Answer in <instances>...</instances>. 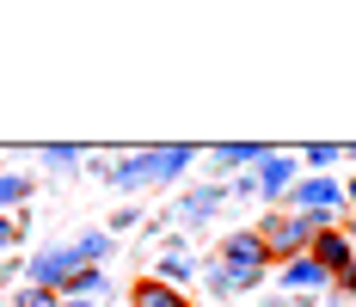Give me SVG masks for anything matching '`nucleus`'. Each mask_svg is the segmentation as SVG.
<instances>
[{"label":"nucleus","mask_w":356,"mask_h":307,"mask_svg":"<svg viewBox=\"0 0 356 307\" xmlns=\"http://www.w3.org/2000/svg\"><path fill=\"white\" fill-rule=\"evenodd\" d=\"M264 307H289V301H264Z\"/></svg>","instance_id":"4be33fe9"},{"label":"nucleus","mask_w":356,"mask_h":307,"mask_svg":"<svg viewBox=\"0 0 356 307\" xmlns=\"http://www.w3.org/2000/svg\"><path fill=\"white\" fill-rule=\"evenodd\" d=\"M295 178H301V154H264L258 166H252V184H258V197H270V203H283L289 191H295Z\"/></svg>","instance_id":"39448f33"},{"label":"nucleus","mask_w":356,"mask_h":307,"mask_svg":"<svg viewBox=\"0 0 356 307\" xmlns=\"http://www.w3.org/2000/svg\"><path fill=\"white\" fill-rule=\"evenodd\" d=\"M264 154H270V148H264V141H234V148H215L209 160L221 172H227V178H240V172H252L258 166V160H264Z\"/></svg>","instance_id":"1a4fd4ad"},{"label":"nucleus","mask_w":356,"mask_h":307,"mask_svg":"<svg viewBox=\"0 0 356 307\" xmlns=\"http://www.w3.org/2000/svg\"><path fill=\"white\" fill-rule=\"evenodd\" d=\"M56 307H99V301H80V295H62Z\"/></svg>","instance_id":"aec40b11"},{"label":"nucleus","mask_w":356,"mask_h":307,"mask_svg":"<svg viewBox=\"0 0 356 307\" xmlns=\"http://www.w3.org/2000/svg\"><path fill=\"white\" fill-rule=\"evenodd\" d=\"M277 283H283V289H332V276L314 265V252H307V258H289V265H277Z\"/></svg>","instance_id":"9d476101"},{"label":"nucleus","mask_w":356,"mask_h":307,"mask_svg":"<svg viewBox=\"0 0 356 307\" xmlns=\"http://www.w3.org/2000/svg\"><path fill=\"white\" fill-rule=\"evenodd\" d=\"M221 197H227V184H215V191H197V197L184 203V215H209V209L221 203Z\"/></svg>","instance_id":"dca6fc26"},{"label":"nucleus","mask_w":356,"mask_h":307,"mask_svg":"<svg viewBox=\"0 0 356 307\" xmlns=\"http://www.w3.org/2000/svg\"><path fill=\"white\" fill-rule=\"evenodd\" d=\"M264 271H270V252H264L258 228H234V234L221 239L215 265H209V289L240 295V289H258V276H264Z\"/></svg>","instance_id":"f257e3e1"},{"label":"nucleus","mask_w":356,"mask_h":307,"mask_svg":"<svg viewBox=\"0 0 356 307\" xmlns=\"http://www.w3.org/2000/svg\"><path fill=\"white\" fill-rule=\"evenodd\" d=\"M338 160H344V148H332V141H314V148L301 154V172H332Z\"/></svg>","instance_id":"4468645a"},{"label":"nucleus","mask_w":356,"mask_h":307,"mask_svg":"<svg viewBox=\"0 0 356 307\" xmlns=\"http://www.w3.org/2000/svg\"><path fill=\"white\" fill-rule=\"evenodd\" d=\"M314 265H320L332 283H338V276H350V271H356V239L344 234V228H325V234L314 239Z\"/></svg>","instance_id":"0eeeda50"},{"label":"nucleus","mask_w":356,"mask_h":307,"mask_svg":"<svg viewBox=\"0 0 356 307\" xmlns=\"http://www.w3.org/2000/svg\"><path fill=\"white\" fill-rule=\"evenodd\" d=\"M160 283H172V289H184V283H191V276H197V265H191V258H184V252H166V258H160Z\"/></svg>","instance_id":"ddd939ff"},{"label":"nucleus","mask_w":356,"mask_h":307,"mask_svg":"<svg viewBox=\"0 0 356 307\" xmlns=\"http://www.w3.org/2000/svg\"><path fill=\"white\" fill-rule=\"evenodd\" d=\"M13 239H19V221H13V215H0V252H6Z\"/></svg>","instance_id":"a211bd4d"},{"label":"nucleus","mask_w":356,"mask_h":307,"mask_svg":"<svg viewBox=\"0 0 356 307\" xmlns=\"http://www.w3.org/2000/svg\"><path fill=\"white\" fill-rule=\"evenodd\" d=\"M338 289H344V295L356 301V271H350V276H338Z\"/></svg>","instance_id":"6ab92c4d"},{"label":"nucleus","mask_w":356,"mask_h":307,"mask_svg":"<svg viewBox=\"0 0 356 307\" xmlns=\"http://www.w3.org/2000/svg\"><path fill=\"white\" fill-rule=\"evenodd\" d=\"M62 295H80V301H99L105 295V265H86V271H74L62 283Z\"/></svg>","instance_id":"9b49d317"},{"label":"nucleus","mask_w":356,"mask_h":307,"mask_svg":"<svg viewBox=\"0 0 356 307\" xmlns=\"http://www.w3.org/2000/svg\"><path fill=\"white\" fill-rule=\"evenodd\" d=\"M74 271H86V258H80L74 246H56V252H37V258H31V276H25V283H31V289H56V295H62V283H68Z\"/></svg>","instance_id":"423d86ee"},{"label":"nucleus","mask_w":356,"mask_h":307,"mask_svg":"<svg viewBox=\"0 0 356 307\" xmlns=\"http://www.w3.org/2000/svg\"><path fill=\"white\" fill-rule=\"evenodd\" d=\"M74 160H80V148H49L43 154V166H74Z\"/></svg>","instance_id":"f3484780"},{"label":"nucleus","mask_w":356,"mask_h":307,"mask_svg":"<svg viewBox=\"0 0 356 307\" xmlns=\"http://www.w3.org/2000/svg\"><path fill=\"white\" fill-rule=\"evenodd\" d=\"M129 307H191V295L160 276H142V283H129Z\"/></svg>","instance_id":"6e6552de"},{"label":"nucleus","mask_w":356,"mask_h":307,"mask_svg":"<svg viewBox=\"0 0 356 307\" xmlns=\"http://www.w3.org/2000/svg\"><path fill=\"white\" fill-rule=\"evenodd\" d=\"M56 301H62L56 289H31V283H25L19 295H13V307H56Z\"/></svg>","instance_id":"2eb2a0df"},{"label":"nucleus","mask_w":356,"mask_h":307,"mask_svg":"<svg viewBox=\"0 0 356 307\" xmlns=\"http://www.w3.org/2000/svg\"><path fill=\"white\" fill-rule=\"evenodd\" d=\"M283 209H301V215H320L338 228V215H344V184L332 178V172H301L295 178V191L283 197Z\"/></svg>","instance_id":"20e7f679"},{"label":"nucleus","mask_w":356,"mask_h":307,"mask_svg":"<svg viewBox=\"0 0 356 307\" xmlns=\"http://www.w3.org/2000/svg\"><path fill=\"white\" fill-rule=\"evenodd\" d=\"M197 166V148H154V154H129V160H111L117 191H154V184H172Z\"/></svg>","instance_id":"7ed1b4c3"},{"label":"nucleus","mask_w":356,"mask_h":307,"mask_svg":"<svg viewBox=\"0 0 356 307\" xmlns=\"http://www.w3.org/2000/svg\"><path fill=\"white\" fill-rule=\"evenodd\" d=\"M31 178H25V172H0V215H6V209H19V203H31Z\"/></svg>","instance_id":"f8f14e48"},{"label":"nucleus","mask_w":356,"mask_h":307,"mask_svg":"<svg viewBox=\"0 0 356 307\" xmlns=\"http://www.w3.org/2000/svg\"><path fill=\"white\" fill-rule=\"evenodd\" d=\"M332 221H320V215H301V209H270L264 221H258V239H264V252H270V265H289V258H307L314 252V239L325 234Z\"/></svg>","instance_id":"f03ea898"},{"label":"nucleus","mask_w":356,"mask_h":307,"mask_svg":"<svg viewBox=\"0 0 356 307\" xmlns=\"http://www.w3.org/2000/svg\"><path fill=\"white\" fill-rule=\"evenodd\" d=\"M344 209H356V178H350V184H344Z\"/></svg>","instance_id":"412c9836"}]
</instances>
